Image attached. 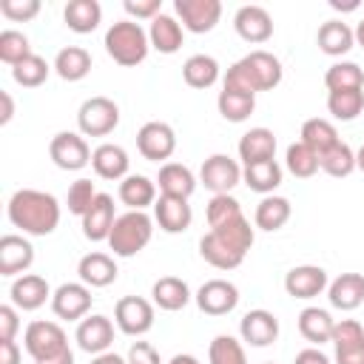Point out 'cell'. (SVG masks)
Masks as SVG:
<instances>
[{"mask_svg": "<svg viewBox=\"0 0 364 364\" xmlns=\"http://www.w3.org/2000/svg\"><path fill=\"white\" fill-rule=\"evenodd\" d=\"M6 216L26 236H48L60 225V202L48 191L20 188L9 196Z\"/></svg>", "mask_w": 364, "mask_h": 364, "instance_id": "1", "label": "cell"}, {"mask_svg": "<svg viewBox=\"0 0 364 364\" xmlns=\"http://www.w3.org/2000/svg\"><path fill=\"white\" fill-rule=\"evenodd\" d=\"M282 63L276 54L256 48L250 54H245L242 60H236L225 77H222V88H233V91H245V94H259V91H273L282 82Z\"/></svg>", "mask_w": 364, "mask_h": 364, "instance_id": "2", "label": "cell"}, {"mask_svg": "<svg viewBox=\"0 0 364 364\" xmlns=\"http://www.w3.org/2000/svg\"><path fill=\"white\" fill-rule=\"evenodd\" d=\"M102 46L108 51V57L122 65V68H134L139 63H145L148 51H151V40H148V28H142L136 20H117L108 26Z\"/></svg>", "mask_w": 364, "mask_h": 364, "instance_id": "3", "label": "cell"}, {"mask_svg": "<svg viewBox=\"0 0 364 364\" xmlns=\"http://www.w3.org/2000/svg\"><path fill=\"white\" fill-rule=\"evenodd\" d=\"M151 236H154V216H148L145 210H125L122 216H117L111 228L108 247L114 250V256L131 259L148 247Z\"/></svg>", "mask_w": 364, "mask_h": 364, "instance_id": "4", "label": "cell"}, {"mask_svg": "<svg viewBox=\"0 0 364 364\" xmlns=\"http://www.w3.org/2000/svg\"><path fill=\"white\" fill-rule=\"evenodd\" d=\"M119 125V105L111 97H88L77 111V128L82 136H108Z\"/></svg>", "mask_w": 364, "mask_h": 364, "instance_id": "5", "label": "cell"}, {"mask_svg": "<svg viewBox=\"0 0 364 364\" xmlns=\"http://www.w3.org/2000/svg\"><path fill=\"white\" fill-rule=\"evenodd\" d=\"M23 347L26 353L34 358V361H43V358H51L63 350H68V336L65 330L57 324V321H46V318H37L26 327L23 333Z\"/></svg>", "mask_w": 364, "mask_h": 364, "instance_id": "6", "label": "cell"}, {"mask_svg": "<svg viewBox=\"0 0 364 364\" xmlns=\"http://www.w3.org/2000/svg\"><path fill=\"white\" fill-rule=\"evenodd\" d=\"M91 154L94 151L80 131H60L48 145V156L60 171H82L85 165H91Z\"/></svg>", "mask_w": 364, "mask_h": 364, "instance_id": "7", "label": "cell"}, {"mask_svg": "<svg viewBox=\"0 0 364 364\" xmlns=\"http://www.w3.org/2000/svg\"><path fill=\"white\" fill-rule=\"evenodd\" d=\"M154 301L142 299V296H122L114 304V324L119 327V333L125 336H145L154 327Z\"/></svg>", "mask_w": 364, "mask_h": 364, "instance_id": "8", "label": "cell"}, {"mask_svg": "<svg viewBox=\"0 0 364 364\" xmlns=\"http://www.w3.org/2000/svg\"><path fill=\"white\" fill-rule=\"evenodd\" d=\"M136 151L148 159V162H168L176 151V131L168 122L151 119L136 131Z\"/></svg>", "mask_w": 364, "mask_h": 364, "instance_id": "9", "label": "cell"}, {"mask_svg": "<svg viewBox=\"0 0 364 364\" xmlns=\"http://www.w3.org/2000/svg\"><path fill=\"white\" fill-rule=\"evenodd\" d=\"M176 20L191 34H208L222 20V3L219 0H173Z\"/></svg>", "mask_w": 364, "mask_h": 364, "instance_id": "10", "label": "cell"}, {"mask_svg": "<svg viewBox=\"0 0 364 364\" xmlns=\"http://www.w3.org/2000/svg\"><path fill=\"white\" fill-rule=\"evenodd\" d=\"M199 182L216 196L230 193L242 182V165L228 154H210L199 168Z\"/></svg>", "mask_w": 364, "mask_h": 364, "instance_id": "11", "label": "cell"}, {"mask_svg": "<svg viewBox=\"0 0 364 364\" xmlns=\"http://www.w3.org/2000/svg\"><path fill=\"white\" fill-rule=\"evenodd\" d=\"M91 287L82 282H63L51 296V310L63 321H82L91 310Z\"/></svg>", "mask_w": 364, "mask_h": 364, "instance_id": "12", "label": "cell"}, {"mask_svg": "<svg viewBox=\"0 0 364 364\" xmlns=\"http://www.w3.org/2000/svg\"><path fill=\"white\" fill-rule=\"evenodd\" d=\"M193 301L205 316H228L239 304V287L228 279H208L196 290Z\"/></svg>", "mask_w": 364, "mask_h": 364, "instance_id": "13", "label": "cell"}, {"mask_svg": "<svg viewBox=\"0 0 364 364\" xmlns=\"http://www.w3.org/2000/svg\"><path fill=\"white\" fill-rule=\"evenodd\" d=\"M333 364H364V327L355 318H341L333 327Z\"/></svg>", "mask_w": 364, "mask_h": 364, "instance_id": "14", "label": "cell"}, {"mask_svg": "<svg viewBox=\"0 0 364 364\" xmlns=\"http://www.w3.org/2000/svg\"><path fill=\"white\" fill-rule=\"evenodd\" d=\"M74 341L82 353L88 355H100V353H108L111 344H114V321L102 313H94V316H85L82 321H77V330H74Z\"/></svg>", "mask_w": 364, "mask_h": 364, "instance_id": "15", "label": "cell"}, {"mask_svg": "<svg viewBox=\"0 0 364 364\" xmlns=\"http://www.w3.org/2000/svg\"><path fill=\"white\" fill-rule=\"evenodd\" d=\"M51 296H54V290H51V284H48L40 273H23V276H17V279L11 282V287H9L11 304H14L17 310H26V313L40 310L46 301H51Z\"/></svg>", "mask_w": 364, "mask_h": 364, "instance_id": "16", "label": "cell"}, {"mask_svg": "<svg viewBox=\"0 0 364 364\" xmlns=\"http://www.w3.org/2000/svg\"><path fill=\"white\" fill-rule=\"evenodd\" d=\"M330 279H327V270L318 267V264H296L284 273V290L287 296L293 299H316L327 290Z\"/></svg>", "mask_w": 364, "mask_h": 364, "instance_id": "17", "label": "cell"}, {"mask_svg": "<svg viewBox=\"0 0 364 364\" xmlns=\"http://www.w3.org/2000/svg\"><path fill=\"white\" fill-rule=\"evenodd\" d=\"M34 264V245L26 233H6L0 239V276H23Z\"/></svg>", "mask_w": 364, "mask_h": 364, "instance_id": "18", "label": "cell"}, {"mask_svg": "<svg viewBox=\"0 0 364 364\" xmlns=\"http://www.w3.org/2000/svg\"><path fill=\"white\" fill-rule=\"evenodd\" d=\"M233 28L236 34L245 40V43H267L273 37V17L264 6H242L236 14H233Z\"/></svg>", "mask_w": 364, "mask_h": 364, "instance_id": "19", "label": "cell"}, {"mask_svg": "<svg viewBox=\"0 0 364 364\" xmlns=\"http://www.w3.org/2000/svg\"><path fill=\"white\" fill-rule=\"evenodd\" d=\"M239 336L250 347H270L279 338V318L264 307L247 310L239 321Z\"/></svg>", "mask_w": 364, "mask_h": 364, "instance_id": "20", "label": "cell"}, {"mask_svg": "<svg viewBox=\"0 0 364 364\" xmlns=\"http://www.w3.org/2000/svg\"><path fill=\"white\" fill-rule=\"evenodd\" d=\"M91 168L100 179H108V182H122L128 176V168H131V156L122 145L117 142H102L94 148L91 154Z\"/></svg>", "mask_w": 364, "mask_h": 364, "instance_id": "21", "label": "cell"}, {"mask_svg": "<svg viewBox=\"0 0 364 364\" xmlns=\"http://www.w3.org/2000/svg\"><path fill=\"white\" fill-rule=\"evenodd\" d=\"M80 222H82V236H85L88 242H108L111 228H114V222H117L114 196H111V193H97L94 205L88 208V213H85Z\"/></svg>", "mask_w": 364, "mask_h": 364, "instance_id": "22", "label": "cell"}, {"mask_svg": "<svg viewBox=\"0 0 364 364\" xmlns=\"http://www.w3.org/2000/svg\"><path fill=\"white\" fill-rule=\"evenodd\" d=\"M154 222L159 225V230L165 233H185L193 222V210L188 205V199L179 196H162L154 202Z\"/></svg>", "mask_w": 364, "mask_h": 364, "instance_id": "23", "label": "cell"}, {"mask_svg": "<svg viewBox=\"0 0 364 364\" xmlns=\"http://www.w3.org/2000/svg\"><path fill=\"white\" fill-rule=\"evenodd\" d=\"M77 276H80V282L88 284V287H108V284L117 282L119 267H117V262H114L111 253L91 250V253H85V256L80 259Z\"/></svg>", "mask_w": 364, "mask_h": 364, "instance_id": "24", "label": "cell"}, {"mask_svg": "<svg viewBox=\"0 0 364 364\" xmlns=\"http://www.w3.org/2000/svg\"><path fill=\"white\" fill-rule=\"evenodd\" d=\"M148 40H151V48L159 51V54H176L185 43V28L182 23L176 20V14H156L148 26Z\"/></svg>", "mask_w": 364, "mask_h": 364, "instance_id": "25", "label": "cell"}, {"mask_svg": "<svg viewBox=\"0 0 364 364\" xmlns=\"http://www.w3.org/2000/svg\"><path fill=\"white\" fill-rule=\"evenodd\" d=\"M327 299L330 307L336 310H355L364 304V276L361 273H341L327 284Z\"/></svg>", "mask_w": 364, "mask_h": 364, "instance_id": "26", "label": "cell"}, {"mask_svg": "<svg viewBox=\"0 0 364 364\" xmlns=\"http://www.w3.org/2000/svg\"><path fill=\"white\" fill-rule=\"evenodd\" d=\"M196 176L188 165L182 162H165L159 165V173H156V188L162 196H179V199H191V193L196 191Z\"/></svg>", "mask_w": 364, "mask_h": 364, "instance_id": "27", "label": "cell"}, {"mask_svg": "<svg viewBox=\"0 0 364 364\" xmlns=\"http://www.w3.org/2000/svg\"><path fill=\"white\" fill-rule=\"evenodd\" d=\"M199 256L216 267V270H236L242 262H245V253L236 250L230 242H225L222 236H216L213 230H208L202 239H199Z\"/></svg>", "mask_w": 364, "mask_h": 364, "instance_id": "28", "label": "cell"}, {"mask_svg": "<svg viewBox=\"0 0 364 364\" xmlns=\"http://www.w3.org/2000/svg\"><path fill=\"white\" fill-rule=\"evenodd\" d=\"M151 299H154V307L168 310V313H176L182 307H188L193 296H191V287H188L185 279H179V276H162V279L154 282Z\"/></svg>", "mask_w": 364, "mask_h": 364, "instance_id": "29", "label": "cell"}, {"mask_svg": "<svg viewBox=\"0 0 364 364\" xmlns=\"http://www.w3.org/2000/svg\"><path fill=\"white\" fill-rule=\"evenodd\" d=\"M239 159L242 165L262 162V159H276V134L264 125H256L242 134L239 139Z\"/></svg>", "mask_w": 364, "mask_h": 364, "instance_id": "30", "label": "cell"}, {"mask_svg": "<svg viewBox=\"0 0 364 364\" xmlns=\"http://www.w3.org/2000/svg\"><path fill=\"white\" fill-rule=\"evenodd\" d=\"M119 202L128 208V210H145V208H154V202L159 199L156 196V182L148 179L145 173H128L122 182H119Z\"/></svg>", "mask_w": 364, "mask_h": 364, "instance_id": "31", "label": "cell"}, {"mask_svg": "<svg viewBox=\"0 0 364 364\" xmlns=\"http://www.w3.org/2000/svg\"><path fill=\"white\" fill-rule=\"evenodd\" d=\"M91 65H94L91 51L82 48V46H65V48H60L57 57H54V71H57V77L65 80V82H80V80H85V77L91 74Z\"/></svg>", "mask_w": 364, "mask_h": 364, "instance_id": "32", "label": "cell"}, {"mask_svg": "<svg viewBox=\"0 0 364 364\" xmlns=\"http://www.w3.org/2000/svg\"><path fill=\"white\" fill-rule=\"evenodd\" d=\"M282 165L276 159H262V162H250V165H242V182L262 193V196H270L276 193V188L282 185Z\"/></svg>", "mask_w": 364, "mask_h": 364, "instance_id": "33", "label": "cell"}, {"mask_svg": "<svg viewBox=\"0 0 364 364\" xmlns=\"http://www.w3.org/2000/svg\"><path fill=\"white\" fill-rule=\"evenodd\" d=\"M290 216H293L290 199H287V196H279V193H270V196H262V199H259L256 213H253V222H256L259 230L273 233V230L284 228V225L290 222Z\"/></svg>", "mask_w": 364, "mask_h": 364, "instance_id": "34", "label": "cell"}, {"mask_svg": "<svg viewBox=\"0 0 364 364\" xmlns=\"http://www.w3.org/2000/svg\"><path fill=\"white\" fill-rule=\"evenodd\" d=\"M333 327H336V318L324 307H304L299 313V333L310 341V347L327 344L333 338Z\"/></svg>", "mask_w": 364, "mask_h": 364, "instance_id": "35", "label": "cell"}, {"mask_svg": "<svg viewBox=\"0 0 364 364\" xmlns=\"http://www.w3.org/2000/svg\"><path fill=\"white\" fill-rule=\"evenodd\" d=\"M316 43L327 57H344L355 46V34L344 20H327L318 26Z\"/></svg>", "mask_w": 364, "mask_h": 364, "instance_id": "36", "label": "cell"}, {"mask_svg": "<svg viewBox=\"0 0 364 364\" xmlns=\"http://www.w3.org/2000/svg\"><path fill=\"white\" fill-rule=\"evenodd\" d=\"M63 20L74 34H91L102 23V6L97 0H71L63 9Z\"/></svg>", "mask_w": 364, "mask_h": 364, "instance_id": "37", "label": "cell"}, {"mask_svg": "<svg viewBox=\"0 0 364 364\" xmlns=\"http://www.w3.org/2000/svg\"><path fill=\"white\" fill-rule=\"evenodd\" d=\"M219 74H222V68H219L216 57H210V54H191L182 63V80L191 88H199V91L216 85L219 82Z\"/></svg>", "mask_w": 364, "mask_h": 364, "instance_id": "38", "label": "cell"}, {"mask_svg": "<svg viewBox=\"0 0 364 364\" xmlns=\"http://www.w3.org/2000/svg\"><path fill=\"white\" fill-rule=\"evenodd\" d=\"M299 136H301V142H304L310 151H316L318 156H321L324 151H330V148L338 142V131H336V125H333L330 119H324V117L304 119Z\"/></svg>", "mask_w": 364, "mask_h": 364, "instance_id": "39", "label": "cell"}, {"mask_svg": "<svg viewBox=\"0 0 364 364\" xmlns=\"http://www.w3.org/2000/svg\"><path fill=\"white\" fill-rule=\"evenodd\" d=\"M327 111L338 122H353L364 111V88L350 91H327Z\"/></svg>", "mask_w": 364, "mask_h": 364, "instance_id": "40", "label": "cell"}, {"mask_svg": "<svg viewBox=\"0 0 364 364\" xmlns=\"http://www.w3.org/2000/svg\"><path fill=\"white\" fill-rule=\"evenodd\" d=\"M216 108L228 122H245L256 111V97L233 88H222L216 97Z\"/></svg>", "mask_w": 364, "mask_h": 364, "instance_id": "41", "label": "cell"}, {"mask_svg": "<svg viewBox=\"0 0 364 364\" xmlns=\"http://www.w3.org/2000/svg\"><path fill=\"white\" fill-rule=\"evenodd\" d=\"M324 85H327V91L364 88V68L353 60H338L324 71Z\"/></svg>", "mask_w": 364, "mask_h": 364, "instance_id": "42", "label": "cell"}, {"mask_svg": "<svg viewBox=\"0 0 364 364\" xmlns=\"http://www.w3.org/2000/svg\"><path fill=\"white\" fill-rule=\"evenodd\" d=\"M284 168H287L296 179H310V176H316V171H321L318 154L310 151L301 139L287 145V151H284Z\"/></svg>", "mask_w": 364, "mask_h": 364, "instance_id": "43", "label": "cell"}, {"mask_svg": "<svg viewBox=\"0 0 364 364\" xmlns=\"http://www.w3.org/2000/svg\"><path fill=\"white\" fill-rule=\"evenodd\" d=\"M318 165H321L324 173H330V176H336V179H344V176H350V173L355 171V151H353L347 142L338 139L330 151H324V154L318 156Z\"/></svg>", "mask_w": 364, "mask_h": 364, "instance_id": "44", "label": "cell"}, {"mask_svg": "<svg viewBox=\"0 0 364 364\" xmlns=\"http://www.w3.org/2000/svg\"><path fill=\"white\" fill-rule=\"evenodd\" d=\"M208 364H247L245 344L230 333H219L208 347Z\"/></svg>", "mask_w": 364, "mask_h": 364, "instance_id": "45", "label": "cell"}, {"mask_svg": "<svg viewBox=\"0 0 364 364\" xmlns=\"http://www.w3.org/2000/svg\"><path fill=\"white\" fill-rule=\"evenodd\" d=\"M51 68H54V65H48L40 54H31V57H26L23 63H17V65L11 68V80H14L17 85H23V88H37V85H43V82L48 80Z\"/></svg>", "mask_w": 364, "mask_h": 364, "instance_id": "46", "label": "cell"}, {"mask_svg": "<svg viewBox=\"0 0 364 364\" xmlns=\"http://www.w3.org/2000/svg\"><path fill=\"white\" fill-rule=\"evenodd\" d=\"M34 51H31V43H28V37L23 34V31H17V28H6V31H0V60L6 63V65H17V63H23L26 57H31Z\"/></svg>", "mask_w": 364, "mask_h": 364, "instance_id": "47", "label": "cell"}, {"mask_svg": "<svg viewBox=\"0 0 364 364\" xmlns=\"http://www.w3.org/2000/svg\"><path fill=\"white\" fill-rule=\"evenodd\" d=\"M205 216H208L210 228H219V225L233 222V219H239L245 213H242V205H239V199L233 193H216V196H210V202L205 208Z\"/></svg>", "mask_w": 364, "mask_h": 364, "instance_id": "48", "label": "cell"}, {"mask_svg": "<svg viewBox=\"0 0 364 364\" xmlns=\"http://www.w3.org/2000/svg\"><path fill=\"white\" fill-rule=\"evenodd\" d=\"M97 188H94V182L91 179H77V182H71L68 185V193H65V205H68V213H74V216H85L88 213V208L94 205V199H97Z\"/></svg>", "mask_w": 364, "mask_h": 364, "instance_id": "49", "label": "cell"}, {"mask_svg": "<svg viewBox=\"0 0 364 364\" xmlns=\"http://www.w3.org/2000/svg\"><path fill=\"white\" fill-rule=\"evenodd\" d=\"M0 14L11 23H28L40 14V0H0Z\"/></svg>", "mask_w": 364, "mask_h": 364, "instance_id": "50", "label": "cell"}, {"mask_svg": "<svg viewBox=\"0 0 364 364\" xmlns=\"http://www.w3.org/2000/svg\"><path fill=\"white\" fill-rule=\"evenodd\" d=\"M125 361H128V364H162L159 350H156L151 341H131Z\"/></svg>", "mask_w": 364, "mask_h": 364, "instance_id": "51", "label": "cell"}, {"mask_svg": "<svg viewBox=\"0 0 364 364\" xmlns=\"http://www.w3.org/2000/svg\"><path fill=\"white\" fill-rule=\"evenodd\" d=\"M125 14L151 23L156 14H162V0H125Z\"/></svg>", "mask_w": 364, "mask_h": 364, "instance_id": "52", "label": "cell"}, {"mask_svg": "<svg viewBox=\"0 0 364 364\" xmlns=\"http://www.w3.org/2000/svg\"><path fill=\"white\" fill-rule=\"evenodd\" d=\"M20 330V310L14 304H0V341H14Z\"/></svg>", "mask_w": 364, "mask_h": 364, "instance_id": "53", "label": "cell"}, {"mask_svg": "<svg viewBox=\"0 0 364 364\" xmlns=\"http://www.w3.org/2000/svg\"><path fill=\"white\" fill-rule=\"evenodd\" d=\"M293 364H333V358L327 353H321V347H304L296 353Z\"/></svg>", "mask_w": 364, "mask_h": 364, "instance_id": "54", "label": "cell"}, {"mask_svg": "<svg viewBox=\"0 0 364 364\" xmlns=\"http://www.w3.org/2000/svg\"><path fill=\"white\" fill-rule=\"evenodd\" d=\"M23 350L17 341H0V364H20Z\"/></svg>", "mask_w": 364, "mask_h": 364, "instance_id": "55", "label": "cell"}, {"mask_svg": "<svg viewBox=\"0 0 364 364\" xmlns=\"http://www.w3.org/2000/svg\"><path fill=\"white\" fill-rule=\"evenodd\" d=\"M0 102H3V114H0V125H9L14 117V100L9 91H0Z\"/></svg>", "mask_w": 364, "mask_h": 364, "instance_id": "56", "label": "cell"}, {"mask_svg": "<svg viewBox=\"0 0 364 364\" xmlns=\"http://www.w3.org/2000/svg\"><path fill=\"white\" fill-rule=\"evenodd\" d=\"M91 364H128V361H125V355H119V353H111V350H108V353L94 355V358H91Z\"/></svg>", "mask_w": 364, "mask_h": 364, "instance_id": "57", "label": "cell"}, {"mask_svg": "<svg viewBox=\"0 0 364 364\" xmlns=\"http://www.w3.org/2000/svg\"><path fill=\"white\" fill-rule=\"evenodd\" d=\"M34 364H74V353H71V347H68V350H63V353H57V355H51V358L34 361Z\"/></svg>", "mask_w": 364, "mask_h": 364, "instance_id": "58", "label": "cell"}, {"mask_svg": "<svg viewBox=\"0 0 364 364\" xmlns=\"http://www.w3.org/2000/svg\"><path fill=\"white\" fill-rule=\"evenodd\" d=\"M168 364H202V361H199L196 355H191V353H176Z\"/></svg>", "mask_w": 364, "mask_h": 364, "instance_id": "59", "label": "cell"}, {"mask_svg": "<svg viewBox=\"0 0 364 364\" xmlns=\"http://www.w3.org/2000/svg\"><path fill=\"white\" fill-rule=\"evenodd\" d=\"M330 9H336V11H355V9H358V0H353V3H341V0H330Z\"/></svg>", "mask_w": 364, "mask_h": 364, "instance_id": "60", "label": "cell"}, {"mask_svg": "<svg viewBox=\"0 0 364 364\" xmlns=\"http://www.w3.org/2000/svg\"><path fill=\"white\" fill-rule=\"evenodd\" d=\"M353 34H355V46H361L364 48V17L358 20V26L353 28Z\"/></svg>", "mask_w": 364, "mask_h": 364, "instance_id": "61", "label": "cell"}, {"mask_svg": "<svg viewBox=\"0 0 364 364\" xmlns=\"http://www.w3.org/2000/svg\"><path fill=\"white\" fill-rule=\"evenodd\" d=\"M355 168H358V171L364 173V145H361V148L355 151Z\"/></svg>", "mask_w": 364, "mask_h": 364, "instance_id": "62", "label": "cell"}, {"mask_svg": "<svg viewBox=\"0 0 364 364\" xmlns=\"http://www.w3.org/2000/svg\"><path fill=\"white\" fill-rule=\"evenodd\" d=\"M264 364H273V361H264Z\"/></svg>", "mask_w": 364, "mask_h": 364, "instance_id": "63", "label": "cell"}]
</instances>
